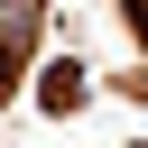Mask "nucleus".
I'll use <instances>...</instances> for the list:
<instances>
[{"label":"nucleus","instance_id":"obj_1","mask_svg":"<svg viewBox=\"0 0 148 148\" xmlns=\"http://www.w3.org/2000/svg\"><path fill=\"white\" fill-rule=\"evenodd\" d=\"M37 9H46V0H0V56H18V46L37 37Z\"/></svg>","mask_w":148,"mask_h":148},{"label":"nucleus","instance_id":"obj_2","mask_svg":"<svg viewBox=\"0 0 148 148\" xmlns=\"http://www.w3.org/2000/svg\"><path fill=\"white\" fill-rule=\"evenodd\" d=\"M37 102H46V111H83V74H74V65H56V74L37 83Z\"/></svg>","mask_w":148,"mask_h":148},{"label":"nucleus","instance_id":"obj_3","mask_svg":"<svg viewBox=\"0 0 148 148\" xmlns=\"http://www.w3.org/2000/svg\"><path fill=\"white\" fill-rule=\"evenodd\" d=\"M0 83H9V56H0Z\"/></svg>","mask_w":148,"mask_h":148}]
</instances>
